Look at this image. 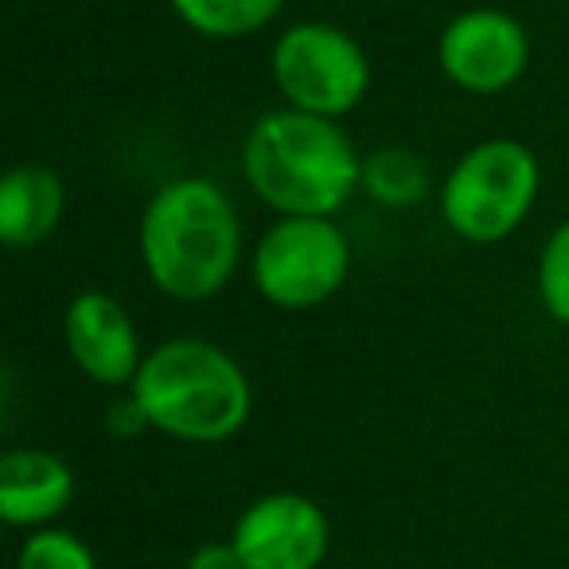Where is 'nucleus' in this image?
<instances>
[{"label": "nucleus", "mask_w": 569, "mask_h": 569, "mask_svg": "<svg viewBox=\"0 0 569 569\" xmlns=\"http://www.w3.org/2000/svg\"><path fill=\"white\" fill-rule=\"evenodd\" d=\"M246 180L269 207L284 214L328 219L363 183V164L348 133L332 118L273 110L253 121L242 144Z\"/></svg>", "instance_id": "nucleus-1"}, {"label": "nucleus", "mask_w": 569, "mask_h": 569, "mask_svg": "<svg viewBox=\"0 0 569 569\" xmlns=\"http://www.w3.org/2000/svg\"><path fill=\"white\" fill-rule=\"evenodd\" d=\"M238 214L211 180H172L152 196L141 222V258L157 289L176 301H203L238 266Z\"/></svg>", "instance_id": "nucleus-2"}, {"label": "nucleus", "mask_w": 569, "mask_h": 569, "mask_svg": "<svg viewBox=\"0 0 569 569\" xmlns=\"http://www.w3.org/2000/svg\"><path fill=\"white\" fill-rule=\"evenodd\" d=\"M133 398L149 426L176 441L214 445L234 437L250 418V379L207 340H168L141 363Z\"/></svg>", "instance_id": "nucleus-3"}, {"label": "nucleus", "mask_w": 569, "mask_h": 569, "mask_svg": "<svg viewBox=\"0 0 569 569\" xmlns=\"http://www.w3.org/2000/svg\"><path fill=\"white\" fill-rule=\"evenodd\" d=\"M538 196V160L519 141H483L449 172L445 222L468 242H499L527 219Z\"/></svg>", "instance_id": "nucleus-4"}, {"label": "nucleus", "mask_w": 569, "mask_h": 569, "mask_svg": "<svg viewBox=\"0 0 569 569\" xmlns=\"http://www.w3.org/2000/svg\"><path fill=\"white\" fill-rule=\"evenodd\" d=\"M348 277V238L332 219L289 214L253 253V281L277 309H312Z\"/></svg>", "instance_id": "nucleus-5"}, {"label": "nucleus", "mask_w": 569, "mask_h": 569, "mask_svg": "<svg viewBox=\"0 0 569 569\" xmlns=\"http://www.w3.org/2000/svg\"><path fill=\"white\" fill-rule=\"evenodd\" d=\"M273 79L293 110L340 118L367 94L371 67L356 40L332 24H297L273 48Z\"/></svg>", "instance_id": "nucleus-6"}, {"label": "nucleus", "mask_w": 569, "mask_h": 569, "mask_svg": "<svg viewBox=\"0 0 569 569\" xmlns=\"http://www.w3.org/2000/svg\"><path fill=\"white\" fill-rule=\"evenodd\" d=\"M230 542L242 569H317L328 553V519L312 499L273 491L238 515Z\"/></svg>", "instance_id": "nucleus-7"}, {"label": "nucleus", "mask_w": 569, "mask_h": 569, "mask_svg": "<svg viewBox=\"0 0 569 569\" xmlns=\"http://www.w3.org/2000/svg\"><path fill=\"white\" fill-rule=\"evenodd\" d=\"M441 67L457 87L472 94H499L522 74L530 40L519 20L496 9H476L457 17L441 36Z\"/></svg>", "instance_id": "nucleus-8"}, {"label": "nucleus", "mask_w": 569, "mask_h": 569, "mask_svg": "<svg viewBox=\"0 0 569 569\" xmlns=\"http://www.w3.org/2000/svg\"><path fill=\"white\" fill-rule=\"evenodd\" d=\"M63 332L67 348H71L74 363L87 379L102 382V387H121V382H133L137 371H141L133 320L126 317V309L113 297H74L71 309H67Z\"/></svg>", "instance_id": "nucleus-9"}, {"label": "nucleus", "mask_w": 569, "mask_h": 569, "mask_svg": "<svg viewBox=\"0 0 569 569\" xmlns=\"http://www.w3.org/2000/svg\"><path fill=\"white\" fill-rule=\"evenodd\" d=\"M74 476L48 449H12L0 460V519L9 527H43L67 511Z\"/></svg>", "instance_id": "nucleus-10"}, {"label": "nucleus", "mask_w": 569, "mask_h": 569, "mask_svg": "<svg viewBox=\"0 0 569 569\" xmlns=\"http://www.w3.org/2000/svg\"><path fill=\"white\" fill-rule=\"evenodd\" d=\"M67 191L51 168L20 164L0 183V238L12 250L43 242L63 219Z\"/></svg>", "instance_id": "nucleus-11"}, {"label": "nucleus", "mask_w": 569, "mask_h": 569, "mask_svg": "<svg viewBox=\"0 0 569 569\" xmlns=\"http://www.w3.org/2000/svg\"><path fill=\"white\" fill-rule=\"evenodd\" d=\"M284 0H172V9L188 28L211 40H234L266 28L281 12Z\"/></svg>", "instance_id": "nucleus-12"}, {"label": "nucleus", "mask_w": 569, "mask_h": 569, "mask_svg": "<svg viewBox=\"0 0 569 569\" xmlns=\"http://www.w3.org/2000/svg\"><path fill=\"white\" fill-rule=\"evenodd\" d=\"M363 188L375 199H382V203L406 207V203H418L429 191V172L421 164V157H413V152L382 149L363 164Z\"/></svg>", "instance_id": "nucleus-13"}, {"label": "nucleus", "mask_w": 569, "mask_h": 569, "mask_svg": "<svg viewBox=\"0 0 569 569\" xmlns=\"http://www.w3.org/2000/svg\"><path fill=\"white\" fill-rule=\"evenodd\" d=\"M17 569H98V561L79 535L48 527L20 546Z\"/></svg>", "instance_id": "nucleus-14"}, {"label": "nucleus", "mask_w": 569, "mask_h": 569, "mask_svg": "<svg viewBox=\"0 0 569 569\" xmlns=\"http://www.w3.org/2000/svg\"><path fill=\"white\" fill-rule=\"evenodd\" d=\"M538 289H542L546 312L569 325V222H561L546 242L542 266H538Z\"/></svg>", "instance_id": "nucleus-15"}, {"label": "nucleus", "mask_w": 569, "mask_h": 569, "mask_svg": "<svg viewBox=\"0 0 569 569\" xmlns=\"http://www.w3.org/2000/svg\"><path fill=\"white\" fill-rule=\"evenodd\" d=\"M188 569H242L234 542H203L191 550Z\"/></svg>", "instance_id": "nucleus-16"}, {"label": "nucleus", "mask_w": 569, "mask_h": 569, "mask_svg": "<svg viewBox=\"0 0 569 569\" xmlns=\"http://www.w3.org/2000/svg\"><path fill=\"white\" fill-rule=\"evenodd\" d=\"M110 421H113V433H137V429L149 426V418H144L141 406H137V398H129L126 406H113Z\"/></svg>", "instance_id": "nucleus-17"}]
</instances>
